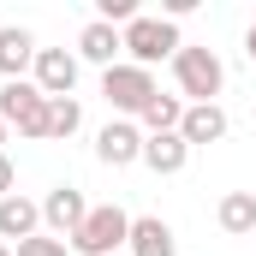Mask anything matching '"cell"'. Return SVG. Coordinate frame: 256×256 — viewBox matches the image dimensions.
Masks as SVG:
<instances>
[{
    "label": "cell",
    "mask_w": 256,
    "mask_h": 256,
    "mask_svg": "<svg viewBox=\"0 0 256 256\" xmlns=\"http://www.w3.org/2000/svg\"><path fill=\"white\" fill-rule=\"evenodd\" d=\"M36 90L48 96V102H60L78 90V54H66V48H36Z\"/></svg>",
    "instance_id": "6"
},
{
    "label": "cell",
    "mask_w": 256,
    "mask_h": 256,
    "mask_svg": "<svg viewBox=\"0 0 256 256\" xmlns=\"http://www.w3.org/2000/svg\"><path fill=\"white\" fill-rule=\"evenodd\" d=\"M179 137H185V143H220V137H226V114H220V108H214V102H208V108H185V126H179Z\"/></svg>",
    "instance_id": "15"
},
{
    "label": "cell",
    "mask_w": 256,
    "mask_h": 256,
    "mask_svg": "<svg viewBox=\"0 0 256 256\" xmlns=\"http://www.w3.org/2000/svg\"><path fill=\"white\" fill-rule=\"evenodd\" d=\"M131 238V214L126 208H114V202H102V208H90L84 214V226L66 238L78 256H120V244Z\"/></svg>",
    "instance_id": "1"
},
{
    "label": "cell",
    "mask_w": 256,
    "mask_h": 256,
    "mask_svg": "<svg viewBox=\"0 0 256 256\" xmlns=\"http://www.w3.org/2000/svg\"><path fill=\"white\" fill-rule=\"evenodd\" d=\"M102 96H108V108H114V114H143L161 90H155V78H149L143 66L120 60V66H108V72H102Z\"/></svg>",
    "instance_id": "4"
},
{
    "label": "cell",
    "mask_w": 256,
    "mask_h": 256,
    "mask_svg": "<svg viewBox=\"0 0 256 256\" xmlns=\"http://www.w3.org/2000/svg\"><path fill=\"white\" fill-rule=\"evenodd\" d=\"M120 36H126V54H131V66H143V72H149L155 60H173V54L185 48V42H179V24H167V18H143V12L131 18Z\"/></svg>",
    "instance_id": "3"
},
{
    "label": "cell",
    "mask_w": 256,
    "mask_h": 256,
    "mask_svg": "<svg viewBox=\"0 0 256 256\" xmlns=\"http://www.w3.org/2000/svg\"><path fill=\"white\" fill-rule=\"evenodd\" d=\"M126 244H131V256H179V238H173V226L161 214H137Z\"/></svg>",
    "instance_id": "9"
},
{
    "label": "cell",
    "mask_w": 256,
    "mask_h": 256,
    "mask_svg": "<svg viewBox=\"0 0 256 256\" xmlns=\"http://www.w3.org/2000/svg\"><path fill=\"white\" fill-rule=\"evenodd\" d=\"M137 120H143V131H149V137H167V131L185 126V102H179V96H155Z\"/></svg>",
    "instance_id": "16"
},
{
    "label": "cell",
    "mask_w": 256,
    "mask_h": 256,
    "mask_svg": "<svg viewBox=\"0 0 256 256\" xmlns=\"http://www.w3.org/2000/svg\"><path fill=\"white\" fill-rule=\"evenodd\" d=\"M36 226H42V202H30V196H0V238H36Z\"/></svg>",
    "instance_id": "12"
},
{
    "label": "cell",
    "mask_w": 256,
    "mask_h": 256,
    "mask_svg": "<svg viewBox=\"0 0 256 256\" xmlns=\"http://www.w3.org/2000/svg\"><path fill=\"white\" fill-rule=\"evenodd\" d=\"M96 155H102L108 167H131V161H143V131L131 126V120H108L102 137H96Z\"/></svg>",
    "instance_id": "8"
},
{
    "label": "cell",
    "mask_w": 256,
    "mask_h": 256,
    "mask_svg": "<svg viewBox=\"0 0 256 256\" xmlns=\"http://www.w3.org/2000/svg\"><path fill=\"white\" fill-rule=\"evenodd\" d=\"M24 66H36V36L18 30V24H6L0 30V72H6V84H18Z\"/></svg>",
    "instance_id": "13"
},
{
    "label": "cell",
    "mask_w": 256,
    "mask_h": 256,
    "mask_svg": "<svg viewBox=\"0 0 256 256\" xmlns=\"http://www.w3.org/2000/svg\"><path fill=\"white\" fill-rule=\"evenodd\" d=\"M0 256H12V250H6V244H0Z\"/></svg>",
    "instance_id": "22"
},
{
    "label": "cell",
    "mask_w": 256,
    "mask_h": 256,
    "mask_svg": "<svg viewBox=\"0 0 256 256\" xmlns=\"http://www.w3.org/2000/svg\"><path fill=\"white\" fill-rule=\"evenodd\" d=\"M143 161H149V173L173 179V173H185V161H191V143H185L179 131H167V137H143Z\"/></svg>",
    "instance_id": "11"
},
{
    "label": "cell",
    "mask_w": 256,
    "mask_h": 256,
    "mask_svg": "<svg viewBox=\"0 0 256 256\" xmlns=\"http://www.w3.org/2000/svg\"><path fill=\"white\" fill-rule=\"evenodd\" d=\"M12 256H66V238H54V232H36V238H24Z\"/></svg>",
    "instance_id": "18"
},
{
    "label": "cell",
    "mask_w": 256,
    "mask_h": 256,
    "mask_svg": "<svg viewBox=\"0 0 256 256\" xmlns=\"http://www.w3.org/2000/svg\"><path fill=\"white\" fill-rule=\"evenodd\" d=\"M12 179H18V173H12V161H6V149H0V196H12Z\"/></svg>",
    "instance_id": "19"
},
{
    "label": "cell",
    "mask_w": 256,
    "mask_h": 256,
    "mask_svg": "<svg viewBox=\"0 0 256 256\" xmlns=\"http://www.w3.org/2000/svg\"><path fill=\"white\" fill-rule=\"evenodd\" d=\"M173 78H179V96H191V108H208L220 96V84H226L214 48H179L173 54Z\"/></svg>",
    "instance_id": "2"
},
{
    "label": "cell",
    "mask_w": 256,
    "mask_h": 256,
    "mask_svg": "<svg viewBox=\"0 0 256 256\" xmlns=\"http://www.w3.org/2000/svg\"><path fill=\"white\" fill-rule=\"evenodd\" d=\"M78 126H84V108H78V96H60V102H48V137H72Z\"/></svg>",
    "instance_id": "17"
},
{
    "label": "cell",
    "mask_w": 256,
    "mask_h": 256,
    "mask_svg": "<svg viewBox=\"0 0 256 256\" xmlns=\"http://www.w3.org/2000/svg\"><path fill=\"white\" fill-rule=\"evenodd\" d=\"M244 54H250V66H256V24H250V36H244Z\"/></svg>",
    "instance_id": "20"
},
{
    "label": "cell",
    "mask_w": 256,
    "mask_h": 256,
    "mask_svg": "<svg viewBox=\"0 0 256 256\" xmlns=\"http://www.w3.org/2000/svg\"><path fill=\"white\" fill-rule=\"evenodd\" d=\"M214 220H220V232H232V238L256 232V196L250 191H226L220 208H214Z\"/></svg>",
    "instance_id": "14"
},
{
    "label": "cell",
    "mask_w": 256,
    "mask_h": 256,
    "mask_svg": "<svg viewBox=\"0 0 256 256\" xmlns=\"http://www.w3.org/2000/svg\"><path fill=\"white\" fill-rule=\"evenodd\" d=\"M0 120L6 126H18L24 137H48V96L36 90V84H6L0 90Z\"/></svg>",
    "instance_id": "5"
},
{
    "label": "cell",
    "mask_w": 256,
    "mask_h": 256,
    "mask_svg": "<svg viewBox=\"0 0 256 256\" xmlns=\"http://www.w3.org/2000/svg\"><path fill=\"white\" fill-rule=\"evenodd\" d=\"M0 143H6V120H0Z\"/></svg>",
    "instance_id": "21"
},
{
    "label": "cell",
    "mask_w": 256,
    "mask_h": 256,
    "mask_svg": "<svg viewBox=\"0 0 256 256\" xmlns=\"http://www.w3.org/2000/svg\"><path fill=\"white\" fill-rule=\"evenodd\" d=\"M78 54H84V60H96L102 72H108V66H120V54H126V36H120L114 24L90 18V24H84V36H78Z\"/></svg>",
    "instance_id": "10"
},
{
    "label": "cell",
    "mask_w": 256,
    "mask_h": 256,
    "mask_svg": "<svg viewBox=\"0 0 256 256\" xmlns=\"http://www.w3.org/2000/svg\"><path fill=\"white\" fill-rule=\"evenodd\" d=\"M84 214H90V202L78 185H54V191L42 196V226L54 232V238H72L78 226H84Z\"/></svg>",
    "instance_id": "7"
}]
</instances>
